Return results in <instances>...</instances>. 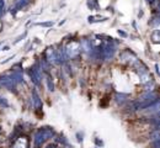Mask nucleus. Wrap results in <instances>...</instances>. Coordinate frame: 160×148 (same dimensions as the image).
Segmentation results:
<instances>
[{
  "label": "nucleus",
  "instance_id": "obj_4",
  "mask_svg": "<svg viewBox=\"0 0 160 148\" xmlns=\"http://www.w3.org/2000/svg\"><path fill=\"white\" fill-rule=\"evenodd\" d=\"M33 100H35V106L37 107V109H40L41 106H42V102H41V100H40V96H38V94H37V92L33 90Z\"/></svg>",
  "mask_w": 160,
  "mask_h": 148
},
{
  "label": "nucleus",
  "instance_id": "obj_8",
  "mask_svg": "<svg viewBox=\"0 0 160 148\" xmlns=\"http://www.w3.org/2000/svg\"><path fill=\"white\" fill-rule=\"evenodd\" d=\"M47 148H54V146H52V144H49V146H48Z\"/></svg>",
  "mask_w": 160,
  "mask_h": 148
},
{
  "label": "nucleus",
  "instance_id": "obj_2",
  "mask_svg": "<svg viewBox=\"0 0 160 148\" xmlns=\"http://www.w3.org/2000/svg\"><path fill=\"white\" fill-rule=\"evenodd\" d=\"M67 52L69 53L70 57H75V56L79 53V48H78V44H76V43L70 44V46L68 47V50H67Z\"/></svg>",
  "mask_w": 160,
  "mask_h": 148
},
{
  "label": "nucleus",
  "instance_id": "obj_5",
  "mask_svg": "<svg viewBox=\"0 0 160 148\" xmlns=\"http://www.w3.org/2000/svg\"><path fill=\"white\" fill-rule=\"evenodd\" d=\"M9 106V102L6 101L5 98H0V107H7Z\"/></svg>",
  "mask_w": 160,
  "mask_h": 148
},
{
  "label": "nucleus",
  "instance_id": "obj_6",
  "mask_svg": "<svg viewBox=\"0 0 160 148\" xmlns=\"http://www.w3.org/2000/svg\"><path fill=\"white\" fill-rule=\"evenodd\" d=\"M47 83H48V88H49V90H53V83H52L51 78H48L47 79Z\"/></svg>",
  "mask_w": 160,
  "mask_h": 148
},
{
  "label": "nucleus",
  "instance_id": "obj_3",
  "mask_svg": "<svg viewBox=\"0 0 160 148\" xmlns=\"http://www.w3.org/2000/svg\"><path fill=\"white\" fill-rule=\"evenodd\" d=\"M28 3V0H20V1H18L16 5H15V7L13 10H11V13H16V11H18V9H21V7H24L26 4Z\"/></svg>",
  "mask_w": 160,
  "mask_h": 148
},
{
  "label": "nucleus",
  "instance_id": "obj_7",
  "mask_svg": "<svg viewBox=\"0 0 160 148\" xmlns=\"http://www.w3.org/2000/svg\"><path fill=\"white\" fill-rule=\"evenodd\" d=\"M38 25H41V26H51L52 25V22H41V24H38Z\"/></svg>",
  "mask_w": 160,
  "mask_h": 148
},
{
  "label": "nucleus",
  "instance_id": "obj_1",
  "mask_svg": "<svg viewBox=\"0 0 160 148\" xmlns=\"http://www.w3.org/2000/svg\"><path fill=\"white\" fill-rule=\"evenodd\" d=\"M51 136H53V130L51 128H41L35 133V138H33V142H35V147L40 148L42 144L44 143V141L47 138H49Z\"/></svg>",
  "mask_w": 160,
  "mask_h": 148
}]
</instances>
